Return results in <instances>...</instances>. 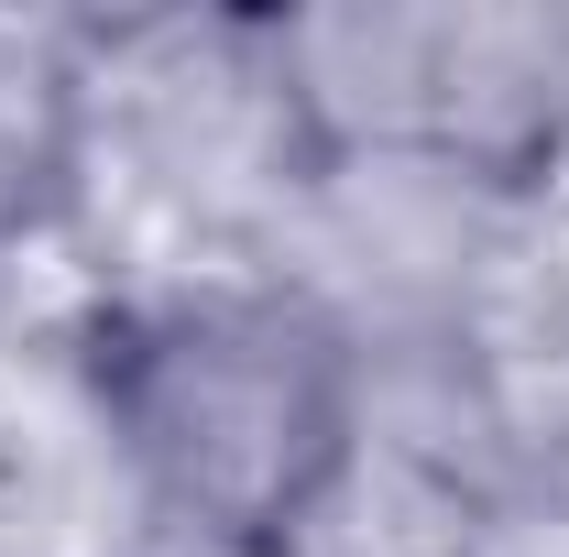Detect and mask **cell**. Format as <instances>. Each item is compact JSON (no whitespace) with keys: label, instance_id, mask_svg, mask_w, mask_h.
Returning <instances> with one entry per match:
<instances>
[{"label":"cell","instance_id":"2","mask_svg":"<svg viewBox=\"0 0 569 557\" xmlns=\"http://www.w3.org/2000/svg\"><path fill=\"white\" fill-rule=\"evenodd\" d=\"M110 557H284V547H274V536H230V525H198V514H153V503H132V525H121Z\"/></svg>","mask_w":569,"mask_h":557},{"label":"cell","instance_id":"1","mask_svg":"<svg viewBox=\"0 0 569 557\" xmlns=\"http://www.w3.org/2000/svg\"><path fill=\"white\" fill-rule=\"evenodd\" d=\"M77 405L132 503L296 536L361 448V350L296 274H121L67 328Z\"/></svg>","mask_w":569,"mask_h":557}]
</instances>
